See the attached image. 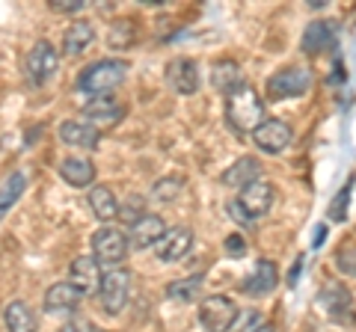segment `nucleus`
<instances>
[{
  "instance_id": "f257e3e1",
  "label": "nucleus",
  "mask_w": 356,
  "mask_h": 332,
  "mask_svg": "<svg viewBox=\"0 0 356 332\" xmlns=\"http://www.w3.org/2000/svg\"><path fill=\"white\" fill-rule=\"evenodd\" d=\"M128 72H131L128 60H116V57L98 60V63L86 65V69L77 74V90L89 92V95H110L116 86L125 83Z\"/></svg>"
},
{
  "instance_id": "f03ea898",
  "label": "nucleus",
  "mask_w": 356,
  "mask_h": 332,
  "mask_svg": "<svg viewBox=\"0 0 356 332\" xmlns=\"http://www.w3.org/2000/svg\"><path fill=\"white\" fill-rule=\"evenodd\" d=\"M226 122L238 134H252L264 122V104L250 83H243L232 95H226Z\"/></svg>"
},
{
  "instance_id": "7ed1b4c3",
  "label": "nucleus",
  "mask_w": 356,
  "mask_h": 332,
  "mask_svg": "<svg viewBox=\"0 0 356 332\" xmlns=\"http://www.w3.org/2000/svg\"><path fill=\"white\" fill-rule=\"evenodd\" d=\"M312 86V74L303 65H288V69L276 72L273 77H267V98L270 101H288V98L306 95Z\"/></svg>"
},
{
  "instance_id": "20e7f679",
  "label": "nucleus",
  "mask_w": 356,
  "mask_h": 332,
  "mask_svg": "<svg viewBox=\"0 0 356 332\" xmlns=\"http://www.w3.org/2000/svg\"><path fill=\"white\" fill-rule=\"evenodd\" d=\"M318 308L324 312L332 324H341V326H353L356 324V303H353V294L348 288H341L336 282H330L324 291L318 294Z\"/></svg>"
},
{
  "instance_id": "39448f33",
  "label": "nucleus",
  "mask_w": 356,
  "mask_h": 332,
  "mask_svg": "<svg viewBox=\"0 0 356 332\" xmlns=\"http://www.w3.org/2000/svg\"><path fill=\"white\" fill-rule=\"evenodd\" d=\"M199 324L205 332H229L238 324V303L232 297H205L202 306H199Z\"/></svg>"
},
{
  "instance_id": "423d86ee",
  "label": "nucleus",
  "mask_w": 356,
  "mask_h": 332,
  "mask_svg": "<svg viewBox=\"0 0 356 332\" xmlns=\"http://www.w3.org/2000/svg\"><path fill=\"white\" fill-rule=\"evenodd\" d=\"M60 69V51L51 45V42H36L30 51H27V57H24V74H27V81L30 86H44L51 81L54 74H57Z\"/></svg>"
},
{
  "instance_id": "0eeeda50",
  "label": "nucleus",
  "mask_w": 356,
  "mask_h": 332,
  "mask_svg": "<svg viewBox=\"0 0 356 332\" xmlns=\"http://www.w3.org/2000/svg\"><path fill=\"white\" fill-rule=\"evenodd\" d=\"M128 235L119 231L116 226H102L92 235V258L102 264V267H113L122 258L128 256Z\"/></svg>"
},
{
  "instance_id": "6e6552de",
  "label": "nucleus",
  "mask_w": 356,
  "mask_h": 332,
  "mask_svg": "<svg viewBox=\"0 0 356 332\" xmlns=\"http://www.w3.org/2000/svg\"><path fill=\"white\" fill-rule=\"evenodd\" d=\"M128 300H131V273L122 267L104 273L102 288H98V303H102L104 312L119 315L128 306Z\"/></svg>"
},
{
  "instance_id": "1a4fd4ad",
  "label": "nucleus",
  "mask_w": 356,
  "mask_h": 332,
  "mask_svg": "<svg viewBox=\"0 0 356 332\" xmlns=\"http://www.w3.org/2000/svg\"><path fill=\"white\" fill-rule=\"evenodd\" d=\"M193 249V231L178 226V229H166V235L154 243V256H158L163 264H178L181 258L191 256Z\"/></svg>"
},
{
  "instance_id": "9d476101",
  "label": "nucleus",
  "mask_w": 356,
  "mask_h": 332,
  "mask_svg": "<svg viewBox=\"0 0 356 332\" xmlns=\"http://www.w3.org/2000/svg\"><path fill=\"white\" fill-rule=\"evenodd\" d=\"M252 142L264 154H282L291 146V128H288L282 119H264L261 125L252 131Z\"/></svg>"
},
{
  "instance_id": "9b49d317",
  "label": "nucleus",
  "mask_w": 356,
  "mask_h": 332,
  "mask_svg": "<svg viewBox=\"0 0 356 332\" xmlns=\"http://www.w3.org/2000/svg\"><path fill=\"white\" fill-rule=\"evenodd\" d=\"M273 199H276L273 184H270V181H264V179L247 184V187H243V190L238 193V202H241L243 211L250 214V219L264 217V214L273 208Z\"/></svg>"
},
{
  "instance_id": "f8f14e48",
  "label": "nucleus",
  "mask_w": 356,
  "mask_h": 332,
  "mask_svg": "<svg viewBox=\"0 0 356 332\" xmlns=\"http://www.w3.org/2000/svg\"><path fill=\"white\" fill-rule=\"evenodd\" d=\"M102 279H104L102 264H98L95 258H89V256H81V258H74L69 264V279H65V282L74 285L83 297H89V294H98Z\"/></svg>"
},
{
  "instance_id": "ddd939ff",
  "label": "nucleus",
  "mask_w": 356,
  "mask_h": 332,
  "mask_svg": "<svg viewBox=\"0 0 356 332\" xmlns=\"http://www.w3.org/2000/svg\"><path fill=\"white\" fill-rule=\"evenodd\" d=\"M336 39H339V24L336 21L321 18V21H312L306 27L300 48H303V53H312V57H315V53H327V51L336 48Z\"/></svg>"
},
{
  "instance_id": "4468645a",
  "label": "nucleus",
  "mask_w": 356,
  "mask_h": 332,
  "mask_svg": "<svg viewBox=\"0 0 356 332\" xmlns=\"http://www.w3.org/2000/svg\"><path fill=\"white\" fill-rule=\"evenodd\" d=\"M276 282H280V267H276L270 258H259V261H255V267H252V273L243 279V294L261 300V297L273 294Z\"/></svg>"
},
{
  "instance_id": "2eb2a0df",
  "label": "nucleus",
  "mask_w": 356,
  "mask_h": 332,
  "mask_svg": "<svg viewBox=\"0 0 356 332\" xmlns=\"http://www.w3.org/2000/svg\"><path fill=\"white\" fill-rule=\"evenodd\" d=\"M81 300H83V294L77 291L74 285H69V282H54L48 291H44V312L69 317V315H74V308L81 306Z\"/></svg>"
},
{
  "instance_id": "dca6fc26",
  "label": "nucleus",
  "mask_w": 356,
  "mask_h": 332,
  "mask_svg": "<svg viewBox=\"0 0 356 332\" xmlns=\"http://www.w3.org/2000/svg\"><path fill=\"white\" fill-rule=\"evenodd\" d=\"M83 116H86V122L92 128L116 125V122H122V116H125V107H122V101L113 98V95H95V98H89L86 101Z\"/></svg>"
},
{
  "instance_id": "f3484780",
  "label": "nucleus",
  "mask_w": 356,
  "mask_h": 332,
  "mask_svg": "<svg viewBox=\"0 0 356 332\" xmlns=\"http://www.w3.org/2000/svg\"><path fill=\"white\" fill-rule=\"evenodd\" d=\"M166 81H170V86L178 95H193L199 90V81H202V77H199V65L193 60L178 57L166 65Z\"/></svg>"
},
{
  "instance_id": "a211bd4d",
  "label": "nucleus",
  "mask_w": 356,
  "mask_h": 332,
  "mask_svg": "<svg viewBox=\"0 0 356 332\" xmlns=\"http://www.w3.org/2000/svg\"><path fill=\"white\" fill-rule=\"evenodd\" d=\"M163 235H166L163 217H158V214H143L137 223L131 226L128 243H131L134 249H149V247H154V243H158Z\"/></svg>"
},
{
  "instance_id": "6ab92c4d",
  "label": "nucleus",
  "mask_w": 356,
  "mask_h": 332,
  "mask_svg": "<svg viewBox=\"0 0 356 332\" xmlns=\"http://www.w3.org/2000/svg\"><path fill=\"white\" fill-rule=\"evenodd\" d=\"M98 128H92L89 122H77V119H65L63 125H60V140L65 142V146H72V149H86V151H92L98 149Z\"/></svg>"
},
{
  "instance_id": "aec40b11",
  "label": "nucleus",
  "mask_w": 356,
  "mask_h": 332,
  "mask_svg": "<svg viewBox=\"0 0 356 332\" xmlns=\"http://www.w3.org/2000/svg\"><path fill=\"white\" fill-rule=\"evenodd\" d=\"M261 179V163L259 158H241L222 172V184L226 187H235V190H243L247 184L259 181Z\"/></svg>"
},
{
  "instance_id": "412c9836",
  "label": "nucleus",
  "mask_w": 356,
  "mask_h": 332,
  "mask_svg": "<svg viewBox=\"0 0 356 332\" xmlns=\"http://www.w3.org/2000/svg\"><path fill=\"white\" fill-rule=\"evenodd\" d=\"M211 83H214V90L222 92V95H232L243 86V74H241V65L235 60H217L211 65Z\"/></svg>"
},
{
  "instance_id": "4be33fe9",
  "label": "nucleus",
  "mask_w": 356,
  "mask_h": 332,
  "mask_svg": "<svg viewBox=\"0 0 356 332\" xmlns=\"http://www.w3.org/2000/svg\"><path fill=\"white\" fill-rule=\"evenodd\" d=\"M60 179L72 187H89L95 181V163L86 158H63L60 160Z\"/></svg>"
},
{
  "instance_id": "5701e85b",
  "label": "nucleus",
  "mask_w": 356,
  "mask_h": 332,
  "mask_svg": "<svg viewBox=\"0 0 356 332\" xmlns=\"http://www.w3.org/2000/svg\"><path fill=\"white\" fill-rule=\"evenodd\" d=\"M89 208H92V214L102 219L104 226H110L113 219H119V199H116V193L110 190V187H104V184H98V187H92V190H89Z\"/></svg>"
},
{
  "instance_id": "b1692460",
  "label": "nucleus",
  "mask_w": 356,
  "mask_h": 332,
  "mask_svg": "<svg viewBox=\"0 0 356 332\" xmlns=\"http://www.w3.org/2000/svg\"><path fill=\"white\" fill-rule=\"evenodd\" d=\"M3 326H6V332H36L39 320H36V315H33V308L27 303L13 300L3 308Z\"/></svg>"
},
{
  "instance_id": "393cba45",
  "label": "nucleus",
  "mask_w": 356,
  "mask_h": 332,
  "mask_svg": "<svg viewBox=\"0 0 356 332\" xmlns=\"http://www.w3.org/2000/svg\"><path fill=\"white\" fill-rule=\"evenodd\" d=\"M92 42H95V27L89 24V21H74L63 36V51L69 53V57H81Z\"/></svg>"
},
{
  "instance_id": "a878e982",
  "label": "nucleus",
  "mask_w": 356,
  "mask_h": 332,
  "mask_svg": "<svg viewBox=\"0 0 356 332\" xmlns=\"http://www.w3.org/2000/svg\"><path fill=\"white\" fill-rule=\"evenodd\" d=\"M24 187H27L24 172H13V175H6V181L0 184V219H3L9 211H13V205L21 199V193H24Z\"/></svg>"
},
{
  "instance_id": "bb28decb",
  "label": "nucleus",
  "mask_w": 356,
  "mask_h": 332,
  "mask_svg": "<svg viewBox=\"0 0 356 332\" xmlns=\"http://www.w3.org/2000/svg\"><path fill=\"white\" fill-rule=\"evenodd\" d=\"M205 276H187V279H178L166 285V300H178V303H191L202 291Z\"/></svg>"
},
{
  "instance_id": "cd10ccee",
  "label": "nucleus",
  "mask_w": 356,
  "mask_h": 332,
  "mask_svg": "<svg viewBox=\"0 0 356 332\" xmlns=\"http://www.w3.org/2000/svg\"><path fill=\"white\" fill-rule=\"evenodd\" d=\"M353 179L341 187V190L336 193V199L330 202V208H327V217H330V223H344L348 219V208H350V190H353Z\"/></svg>"
},
{
  "instance_id": "c85d7f7f",
  "label": "nucleus",
  "mask_w": 356,
  "mask_h": 332,
  "mask_svg": "<svg viewBox=\"0 0 356 332\" xmlns=\"http://www.w3.org/2000/svg\"><path fill=\"white\" fill-rule=\"evenodd\" d=\"M336 267L344 276H353L356 279V243H341L336 249Z\"/></svg>"
},
{
  "instance_id": "c756f323",
  "label": "nucleus",
  "mask_w": 356,
  "mask_h": 332,
  "mask_svg": "<svg viewBox=\"0 0 356 332\" xmlns=\"http://www.w3.org/2000/svg\"><path fill=\"white\" fill-rule=\"evenodd\" d=\"M181 187H184L181 179H161L158 184L152 187V196L158 199V202H172V199L181 193Z\"/></svg>"
},
{
  "instance_id": "7c9ffc66",
  "label": "nucleus",
  "mask_w": 356,
  "mask_h": 332,
  "mask_svg": "<svg viewBox=\"0 0 356 332\" xmlns=\"http://www.w3.org/2000/svg\"><path fill=\"white\" fill-rule=\"evenodd\" d=\"M143 214H149V211H143V199H128L125 205H119V219H125L128 226H134Z\"/></svg>"
},
{
  "instance_id": "2f4dec72",
  "label": "nucleus",
  "mask_w": 356,
  "mask_h": 332,
  "mask_svg": "<svg viewBox=\"0 0 356 332\" xmlns=\"http://www.w3.org/2000/svg\"><path fill=\"white\" fill-rule=\"evenodd\" d=\"M226 211H229V217L235 219L238 226H250V223H252V219H250V214H247V211H243V208H241V202H238V199H232V202H226Z\"/></svg>"
},
{
  "instance_id": "473e14b6",
  "label": "nucleus",
  "mask_w": 356,
  "mask_h": 332,
  "mask_svg": "<svg viewBox=\"0 0 356 332\" xmlns=\"http://www.w3.org/2000/svg\"><path fill=\"white\" fill-rule=\"evenodd\" d=\"M51 9H57V13H83L86 0H54Z\"/></svg>"
},
{
  "instance_id": "72a5a7b5",
  "label": "nucleus",
  "mask_w": 356,
  "mask_h": 332,
  "mask_svg": "<svg viewBox=\"0 0 356 332\" xmlns=\"http://www.w3.org/2000/svg\"><path fill=\"white\" fill-rule=\"evenodd\" d=\"M226 252L238 258V256H243V252H247V243H243L241 235H229V238H226Z\"/></svg>"
},
{
  "instance_id": "f704fd0d",
  "label": "nucleus",
  "mask_w": 356,
  "mask_h": 332,
  "mask_svg": "<svg viewBox=\"0 0 356 332\" xmlns=\"http://www.w3.org/2000/svg\"><path fill=\"white\" fill-rule=\"evenodd\" d=\"M324 238H327V226L321 223V226H315V235H312V249H321V247H324Z\"/></svg>"
},
{
  "instance_id": "c9c22d12",
  "label": "nucleus",
  "mask_w": 356,
  "mask_h": 332,
  "mask_svg": "<svg viewBox=\"0 0 356 332\" xmlns=\"http://www.w3.org/2000/svg\"><path fill=\"white\" fill-rule=\"evenodd\" d=\"M300 273H303V256H300V258L294 261L291 273H288V285H291V288H297V279H300Z\"/></svg>"
},
{
  "instance_id": "e433bc0d",
  "label": "nucleus",
  "mask_w": 356,
  "mask_h": 332,
  "mask_svg": "<svg viewBox=\"0 0 356 332\" xmlns=\"http://www.w3.org/2000/svg\"><path fill=\"white\" fill-rule=\"evenodd\" d=\"M57 332H89V326H83L81 320H69V324H65V326H60Z\"/></svg>"
},
{
  "instance_id": "4c0bfd02",
  "label": "nucleus",
  "mask_w": 356,
  "mask_h": 332,
  "mask_svg": "<svg viewBox=\"0 0 356 332\" xmlns=\"http://www.w3.org/2000/svg\"><path fill=\"white\" fill-rule=\"evenodd\" d=\"M330 81H332V83H339V81H341V63H336V72H332Z\"/></svg>"
},
{
  "instance_id": "58836bf2",
  "label": "nucleus",
  "mask_w": 356,
  "mask_h": 332,
  "mask_svg": "<svg viewBox=\"0 0 356 332\" xmlns=\"http://www.w3.org/2000/svg\"><path fill=\"white\" fill-rule=\"evenodd\" d=\"M250 332H276L270 324H261V326H255V329H250Z\"/></svg>"
},
{
  "instance_id": "ea45409f",
  "label": "nucleus",
  "mask_w": 356,
  "mask_h": 332,
  "mask_svg": "<svg viewBox=\"0 0 356 332\" xmlns=\"http://www.w3.org/2000/svg\"><path fill=\"white\" fill-rule=\"evenodd\" d=\"M89 332H102V329H95V326H89Z\"/></svg>"
}]
</instances>
